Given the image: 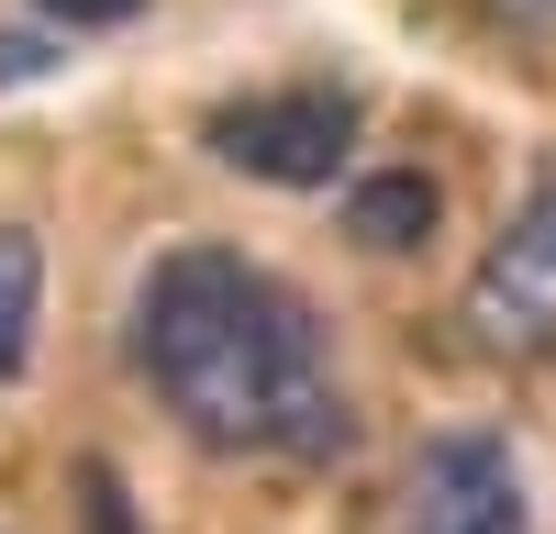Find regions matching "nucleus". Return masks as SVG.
<instances>
[{"label":"nucleus","instance_id":"1","mask_svg":"<svg viewBox=\"0 0 556 534\" xmlns=\"http://www.w3.org/2000/svg\"><path fill=\"white\" fill-rule=\"evenodd\" d=\"M134 368H146L156 412L212 445V457H290L323 468L345 457V390L323 312L267 279L245 245H167L134 290Z\"/></svg>","mask_w":556,"mask_h":534},{"label":"nucleus","instance_id":"2","mask_svg":"<svg viewBox=\"0 0 556 534\" xmlns=\"http://www.w3.org/2000/svg\"><path fill=\"white\" fill-rule=\"evenodd\" d=\"M356 134H367L356 89H256V101H223L201 123V145L256 190H334L356 167Z\"/></svg>","mask_w":556,"mask_h":534},{"label":"nucleus","instance_id":"3","mask_svg":"<svg viewBox=\"0 0 556 534\" xmlns=\"http://www.w3.org/2000/svg\"><path fill=\"white\" fill-rule=\"evenodd\" d=\"M479 356H556V167L523 190V212L490 234L468 301H456Z\"/></svg>","mask_w":556,"mask_h":534},{"label":"nucleus","instance_id":"4","mask_svg":"<svg viewBox=\"0 0 556 534\" xmlns=\"http://www.w3.org/2000/svg\"><path fill=\"white\" fill-rule=\"evenodd\" d=\"M401 534H534L513 445H501L490 423L424 434V457L401 468Z\"/></svg>","mask_w":556,"mask_h":534},{"label":"nucleus","instance_id":"5","mask_svg":"<svg viewBox=\"0 0 556 534\" xmlns=\"http://www.w3.org/2000/svg\"><path fill=\"white\" fill-rule=\"evenodd\" d=\"M345 234H356L367 256L434 245V178H424V167H367L356 190H345Z\"/></svg>","mask_w":556,"mask_h":534},{"label":"nucleus","instance_id":"6","mask_svg":"<svg viewBox=\"0 0 556 534\" xmlns=\"http://www.w3.org/2000/svg\"><path fill=\"white\" fill-rule=\"evenodd\" d=\"M34 323H45V245L0 223V379L34 368Z\"/></svg>","mask_w":556,"mask_h":534},{"label":"nucleus","instance_id":"7","mask_svg":"<svg viewBox=\"0 0 556 534\" xmlns=\"http://www.w3.org/2000/svg\"><path fill=\"white\" fill-rule=\"evenodd\" d=\"M78 534H146V512H134L123 468H101V457L78 468Z\"/></svg>","mask_w":556,"mask_h":534},{"label":"nucleus","instance_id":"8","mask_svg":"<svg viewBox=\"0 0 556 534\" xmlns=\"http://www.w3.org/2000/svg\"><path fill=\"white\" fill-rule=\"evenodd\" d=\"M45 23H67V34H112V23H134L146 0H34Z\"/></svg>","mask_w":556,"mask_h":534},{"label":"nucleus","instance_id":"9","mask_svg":"<svg viewBox=\"0 0 556 534\" xmlns=\"http://www.w3.org/2000/svg\"><path fill=\"white\" fill-rule=\"evenodd\" d=\"M56 67V34H0V89H34Z\"/></svg>","mask_w":556,"mask_h":534},{"label":"nucleus","instance_id":"10","mask_svg":"<svg viewBox=\"0 0 556 534\" xmlns=\"http://www.w3.org/2000/svg\"><path fill=\"white\" fill-rule=\"evenodd\" d=\"M479 12L513 34V44H556V0H479Z\"/></svg>","mask_w":556,"mask_h":534}]
</instances>
